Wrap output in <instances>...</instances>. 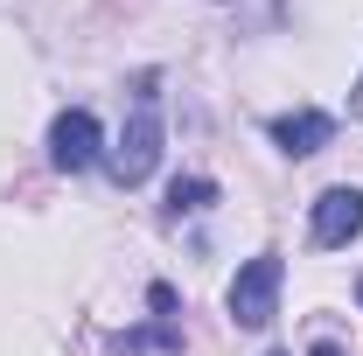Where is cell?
I'll use <instances>...</instances> for the list:
<instances>
[{"instance_id": "3", "label": "cell", "mask_w": 363, "mask_h": 356, "mask_svg": "<svg viewBox=\"0 0 363 356\" xmlns=\"http://www.w3.org/2000/svg\"><path fill=\"white\" fill-rule=\"evenodd\" d=\"M350 238H363V189H321L315 196V245L335 252Z\"/></svg>"}, {"instance_id": "7", "label": "cell", "mask_w": 363, "mask_h": 356, "mask_svg": "<svg viewBox=\"0 0 363 356\" xmlns=\"http://www.w3.org/2000/svg\"><path fill=\"white\" fill-rule=\"evenodd\" d=\"M112 350H168V356H182V335L175 328H126V335H112Z\"/></svg>"}, {"instance_id": "5", "label": "cell", "mask_w": 363, "mask_h": 356, "mask_svg": "<svg viewBox=\"0 0 363 356\" xmlns=\"http://www.w3.org/2000/svg\"><path fill=\"white\" fill-rule=\"evenodd\" d=\"M272 140L301 161V154H321V147L335 140V119H328V112H315V105H301V112H279V119H272Z\"/></svg>"}, {"instance_id": "9", "label": "cell", "mask_w": 363, "mask_h": 356, "mask_svg": "<svg viewBox=\"0 0 363 356\" xmlns=\"http://www.w3.org/2000/svg\"><path fill=\"white\" fill-rule=\"evenodd\" d=\"M357 301H363V287H357Z\"/></svg>"}, {"instance_id": "2", "label": "cell", "mask_w": 363, "mask_h": 356, "mask_svg": "<svg viewBox=\"0 0 363 356\" xmlns=\"http://www.w3.org/2000/svg\"><path fill=\"white\" fill-rule=\"evenodd\" d=\"M279 279H286V266H279V252H259V259H245L238 266V279H230V321L238 328H266L272 314H279Z\"/></svg>"}, {"instance_id": "4", "label": "cell", "mask_w": 363, "mask_h": 356, "mask_svg": "<svg viewBox=\"0 0 363 356\" xmlns=\"http://www.w3.org/2000/svg\"><path fill=\"white\" fill-rule=\"evenodd\" d=\"M49 161L63 168V175H77L98 161V119H91L84 105L77 112H56V126H49Z\"/></svg>"}, {"instance_id": "8", "label": "cell", "mask_w": 363, "mask_h": 356, "mask_svg": "<svg viewBox=\"0 0 363 356\" xmlns=\"http://www.w3.org/2000/svg\"><path fill=\"white\" fill-rule=\"evenodd\" d=\"M350 112H357V119H363V77H357V91H350Z\"/></svg>"}, {"instance_id": "6", "label": "cell", "mask_w": 363, "mask_h": 356, "mask_svg": "<svg viewBox=\"0 0 363 356\" xmlns=\"http://www.w3.org/2000/svg\"><path fill=\"white\" fill-rule=\"evenodd\" d=\"M217 203V182H203V175H189L168 189V217H189V210H210Z\"/></svg>"}, {"instance_id": "10", "label": "cell", "mask_w": 363, "mask_h": 356, "mask_svg": "<svg viewBox=\"0 0 363 356\" xmlns=\"http://www.w3.org/2000/svg\"><path fill=\"white\" fill-rule=\"evenodd\" d=\"M272 356H286V350H272Z\"/></svg>"}, {"instance_id": "1", "label": "cell", "mask_w": 363, "mask_h": 356, "mask_svg": "<svg viewBox=\"0 0 363 356\" xmlns=\"http://www.w3.org/2000/svg\"><path fill=\"white\" fill-rule=\"evenodd\" d=\"M154 161H161V105H154V77H140L133 91V119H126V133H119V147H112V182L119 189H133V182L154 175Z\"/></svg>"}]
</instances>
